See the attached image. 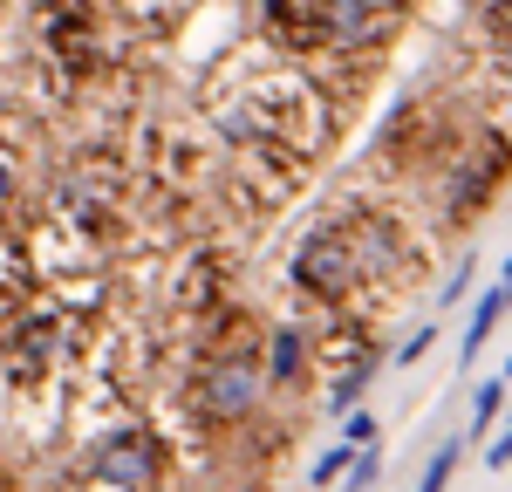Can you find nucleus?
I'll use <instances>...</instances> for the list:
<instances>
[{
    "instance_id": "obj_6",
    "label": "nucleus",
    "mask_w": 512,
    "mask_h": 492,
    "mask_svg": "<svg viewBox=\"0 0 512 492\" xmlns=\"http://www.w3.org/2000/svg\"><path fill=\"white\" fill-rule=\"evenodd\" d=\"M267 376H274V383L301 376V328H280L274 335V363H267Z\"/></svg>"
},
{
    "instance_id": "obj_11",
    "label": "nucleus",
    "mask_w": 512,
    "mask_h": 492,
    "mask_svg": "<svg viewBox=\"0 0 512 492\" xmlns=\"http://www.w3.org/2000/svg\"><path fill=\"white\" fill-rule=\"evenodd\" d=\"M431 342H437V328L424 322L417 328V335H410V342H403V349H396V369H410V363H424V356H431Z\"/></svg>"
},
{
    "instance_id": "obj_7",
    "label": "nucleus",
    "mask_w": 512,
    "mask_h": 492,
    "mask_svg": "<svg viewBox=\"0 0 512 492\" xmlns=\"http://www.w3.org/2000/svg\"><path fill=\"white\" fill-rule=\"evenodd\" d=\"M349 465H355V445H328V451L315 458V472H308V479H315V486H335Z\"/></svg>"
},
{
    "instance_id": "obj_12",
    "label": "nucleus",
    "mask_w": 512,
    "mask_h": 492,
    "mask_svg": "<svg viewBox=\"0 0 512 492\" xmlns=\"http://www.w3.org/2000/svg\"><path fill=\"white\" fill-rule=\"evenodd\" d=\"M485 465H492V472H506V465H512V431H499V438L485 445Z\"/></svg>"
},
{
    "instance_id": "obj_5",
    "label": "nucleus",
    "mask_w": 512,
    "mask_h": 492,
    "mask_svg": "<svg viewBox=\"0 0 512 492\" xmlns=\"http://www.w3.org/2000/svg\"><path fill=\"white\" fill-rule=\"evenodd\" d=\"M376 369H383V363H376V356H369V363H355L349 376H342V383H335V397H328V404H335V410H342V417H349V410L362 404V390H369V383H376Z\"/></svg>"
},
{
    "instance_id": "obj_13",
    "label": "nucleus",
    "mask_w": 512,
    "mask_h": 492,
    "mask_svg": "<svg viewBox=\"0 0 512 492\" xmlns=\"http://www.w3.org/2000/svg\"><path fill=\"white\" fill-rule=\"evenodd\" d=\"M472 274H478V260H465V267H458V274H451V281H444V308H451V301H458V294H465V287H472Z\"/></svg>"
},
{
    "instance_id": "obj_3",
    "label": "nucleus",
    "mask_w": 512,
    "mask_h": 492,
    "mask_svg": "<svg viewBox=\"0 0 512 492\" xmlns=\"http://www.w3.org/2000/svg\"><path fill=\"white\" fill-rule=\"evenodd\" d=\"M355 260H362V253H342L335 240H308V246H301V260H294V281L315 287V294H342L349 274H355Z\"/></svg>"
},
{
    "instance_id": "obj_9",
    "label": "nucleus",
    "mask_w": 512,
    "mask_h": 492,
    "mask_svg": "<svg viewBox=\"0 0 512 492\" xmlns=\"http://www.w3.org/2000/svg\"><path fill=\"white\" fill-rule=\"evenodd\" d=\"M499 410H506V383H478V410H472L478 424H472V431H485V424H492Z\"/></svg>"
},
{
    "instance_id": "obj_8",
    "label": "nucleus",
    "mask_w": 512,
    "mask_h": 492,
    "mask_svg": "<svg viewBox=\"0 0 512 492\" xmlns=\"http://www.w3.org/2000/svg\"><path fill=\"white\" fill-rule=\"evenodd\" d=\"M451 472H458V445H437V458L424 465V479H417V492H444V486H451Z\"/></svg>"
},
{
    "instance_id": "obj_15",
    "label": "nucleus",
    "mask_w": 512,
    "mask_h": 492,
    "mask_svg": "<svg viewBox=\"0 0 512 492\" xmlns=\"http://www.w3.org/2000/svg\"><path fill=\"white\" fill-rule=\"evenodd\" d=\"M506 376H512V363H506Z\"/></svg>"
},
{
    "instance_id": "obj_4",
    "label": "nucleus",
    "mask_w": 512,
    "mask_h": 492,
    "mask_svg": "<svg viewBox=\"0 0 512 492\" xmlns=\"http://www.w3.org/2000/svg\"><path fill=\"white\" fill-rule=\"evenodd\" d=\"M512 301H506V287H485L478 294V308H472V322H465V363H478V349L492 342V328H499V315H506Z\"/></svg>"
},
{
    "instance_id": "obj_1",
    "label": "nucleus",
    "mask_w": 512,
    "mask_h": 492,
    "mask_svg": "<svg viewBox=\"0 0 512 492\" xmlns=\"http://www.w3.org/2000/svg\"><path fill=\"white\" fill-rule=\"evenodd\" d=\"M89 472H96V486H110V492H144L158 479V438L144 424H123V431L89 445Z\"/></svg>"
},
{
    "instance_id": "obj_14",
    "label": "nucleus",
    "mask_w": 512,
    "mask_h": 492,
    "mask_svg": "<svg viewBox=\"0 0 512 492\" xmlns=\"http://www.w3.org/2000/svg\"><path fill=\"white\" fill-rule=\"evenodd\" d=\"M7 199H14V164L0 158V205H7Z\"/></svg>"
},
{
    "instance_id": "obj_16",
    "label": "nucleus",
    "mask_w": 512,
    "mask_h": 492,
    "mask_svg": "<svg viewBox=\"0 0 512 492\" xmlns=\"http://www.w3.org/2000/svg\"><path fill=\"white\" fill-rule=\"evenodd\" d=\"M342 492H349V486H342Z\"/></svg>"
},
{
    "instance_id": "obj_10",
    "label": "nucleus",
    "mask_w": 512,
    "mask_h": 492,
    "mask_svg": "<svg viewBox=\"0 0 512 492\" xmlns=\"http://www.w3.org/2000/svg\"><path fill=\"white\" fill-rule=\"evenodd\" d=\"M342 445H376V417H369V410H349V417H342Z\"/></svg>"
},
{
    "instance_id": "obj_2",
    "label": "nucleus",
    "mask_w": 512,
    "mask_h": 492,
    "mask_svg": "<svg viewBox=\"0 0 512 492\" xmlns=\"http://www.w3.org/2000/svg\"><path fill=\"white\" fill-rule=\"evenodd\" d=\"M260 383H267L260 356H219V363L205 369V383H198V410L219 417V424H233V417H246V410L260 404Z\"/></svg>"
}]
</instances>
